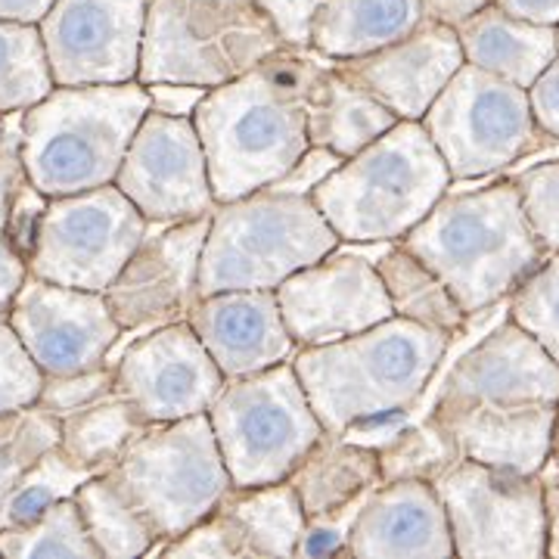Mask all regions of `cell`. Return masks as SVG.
Returning a JSON list of instances; mask_svg holds the SVG:
<instances>
[{"mask_svg": "<svg viewBox=\"0 0 559 559\" xmlns=\"http://www.w3.org/2000/svg\"><path fill=\"white\" fill-rule=\"evenodd\" d=\"M326 66L314 50L283 47L240 79L205 91L193 124L218 205L267 190L311 146L308 106Z\"/></svg>", "mask_w": 559, "mask_h": 559, "instance_id": "1", "label": "cell"}, {"mask_svg": "<svg viewBox=\"0 0 559 559\" xmlns=\"http://www.w3.org/2000/svg\"><path fill=\"white\" fill-rule=\"evenodd\" d=\"M401 246L448 283L469 318L510 299L547 259L513 180L448 193Z\"/></svg>", "mask_w": 559, "mask_h": 559, "instance_id": "2", "label": "cell"}, {"mask_svg": "<svg viewBox=\"0 0 559 559\" xmlns=\"http://www.w3.org/2000/svg\"><path fill=\"white\" fill-rule=\"evenodd\" d=\"M451 340L414 320L389 318L340 342L296 348L293 367L326 432L411 411L436 377Z\"/></svg>", "mask_w": 559, "mask_h": 559, "instance_id": "3", "label": "cell"}, {"mask_svg": "<svg viewBox=\"0 0 559 559\" xmlns=\"http://www.w3.org/2000/svg\"><path fill=\"white\" fill-rule=\"evenodd\" d=\"M150 109V91L140 81L57 84L22 112L25 178L50 200L116 183L124 153Z\"/></svg>", "mask_w": 559, "mask_h": 559, "instance_id": "4", "label": "cell"}, {"mask_svg": "<svg viewBox=\"0 0 559 559\" xmlns=\"http://www.w3.org/2000/svg\"><path fill=\"white\" fill-rule=\"evenodd\" d=\"M451 171L423 121H399L311 193L342 242H401L448 193Z\"/></svg>", "mask_w": 559, "mask_h": 559, "instance_id": "5", "label": "cell"}, {"mask_svg": "<svg viewBox=\"0 0 559 559\" xmlns=\"http://www.w3.org/2000/svg\"><path fill=\"white\" fill-rule=\"evenodd\" d=\"M342 240L311 197L255 190L212 212L202 246L200 296L277 289L301 267L336 252Z\"/></svg>", "mask_w": 559, "mask_h": 559, "instance_id": "6", "label": "cell"}, {"mask_svg": "<svg viewBox=\"0 0 559 559\" xmlns=\"http://www.w3.org/2000/svg\"><path fill=\"white\" fill-rule=\"evenodd\" d=\"M283 47L255 0H150L138 81L212 91Z\"/></svg>", "mask_w": 559, "mask_h": 559, "instance_id": "7", "label": "cell"}, {"mask_svg": "<svg viewBox=\"0 0 559 559\" xmlns=\"http://www.w3.org/2000/svg\"><path fill=\"white\" fill-rule=\"evenodd\" d=\"M205 414L234 488L289 479L326 432L293 358L252 377L227 380Z\"/></svg>", "mask_w": 559, "mask_h": 559, "instance_id": "8", "label": "cell"}, {"mask_svg": "<svg viewBox=\"0 0 559 559\" xmlns=\"http://www.w3.org/2000/svg\"><path fill=\"white\" fill-rule=\"evenodd\" d=\"M109 479L165 540L193 528L234 488L209 414L150 426L109 469Z\"/></svg>", "mask_w": 559, "mask_h": 559, "instance_id": "9", "label": "cell"}, {"mask_svg": "<svg viewBox=\"0 0 559 559\" xmlns=\"http://www.w3.org/2000/svg\"><path fill=\"white\" fill-rule=\"evenodd\" d=\"M423 128L439 146L454 180L498 175L544 143L528 91L463 62L439 100L423 116Z\"/></svg>", "mask_w": 559, "mask_h": 559, "instance_id": "10", "label": "cell"}, {"mask_svg": "<svg viewBox=\"0 0 559 559\" xmlns=\"http://www.w3.org/2000/svg\"><path fill=\"white\" fill-rule=\"evenodd\" d=\"M150 221L116 183L53 197L40 215L28 249V274L40 280L106 293L150 234Z\"/></svg>", "mask_w": 559, "mask_h": 559, "instance_id": "11", "label": "cell"}, {"mask_svg": "<svg viewBox=\"0 0 559 559\" xmlns=\"http://www.w3.org/2000/svg\"><path fill=\"white\" fill-rule=\"evenodd\" d=\"M436 488L451 525L454 557H547L540 473H513L463 457L436 481Z\"/></svg>", "mask_w": 559, "mask_h": 559, "instance_id": "12", "label": "cell"}, {"mask_svg": "<svg viewBox=\"0 0 559 559\" xmlns=\"http://www.w3.org/2000/svg\"><path fill=\"white\" fill-rule=\"evenodd\" d=\"M116 187L159 227L212 215L218 200L193 116L150 109L124 153Z\"/></svg>", "mask_w": 559, "mask_h": 559, "instance_id": "13", "label": "cell"}, {"mask_svg": "<svg viewBox=\"0 0 559 559\" xmlns=\"http://www.w3.org/2000/svg\"><path fill=\"white\" fill-rule=\"evenodd\" d=\"M7 320L44 377L103 367L124 336L106 293L60 286L35 274L25 277Z\"/></svg>", "mask_w": 559, "mask_h": 559, "instance_id": "14", "label": "cell"}, {"mask_svg": "<svg viewBox=\"0 0 559 559\" xmlns=\"http://www.w3.org/2000/svg\"><path fill=\"white\" fill-rule=\"evenodd\" d=\"M150 0H57L38 22L60 87L138 81Z\"/></svg>", "mask_w": 559, "mask_h": 559, "instance_id": "15", "label": "cell"}, {"mask_svg": "<svg viewBox=\"0 0 559 559\" xmlns=\"http://www.w3.org/2000/svg\"><path fill=\"white\" fill-rule=\"evenodd\" d=\"M224 382L190 320L153 326L116 364V392L153 426L205 414Z\"/></svg>", "mask_w": 559, "mask_h": 559, "instance_id": "16", "label": "cell"}, {"mask_svg": "<svg viewBox=\"0 0 559 559\" xmlns=\"http://www.w3.org/2000/svg\"><path fill=\"white\" fill-rule=\"evenodd\" d=\"M277 301L296 348L340 342L395 318L377 261L340 249L283 280Z\"/></svg>", "mask_w": 559, "mask_h": 559, "instance_id": "17", "label": "cell"}, {"mask_svg": "<svg viewBox=\"0 0 559 559\" xmlns=\"http://www.w3.org/2000/svg\"><path fill=\"white\" fill-rule=\"evenodd\" d=\"M209 227L212 215H200L162 224L159 234H146V240L106 289L112 318L124 333L187 320L200 299L202 246Z\"/></svg>", "mask_w": 559, "mask_h": 559, "instance_id": "18", "label": "cell"}, {"mask_svg": "<svg viewBox=\"0 0 559 559\" xmlns=\"http://www.w3.org/2000/svg\"><path fill=\"white\" fill-rule=\"evenodd\" d=\"M463 62L466 57L460 47L457 28L426 16L414 32H407L395 44L333 66L345 79L373 94L401 121H423Z\"/></svg>", "mask_w": 559, "mask_h": 559, "instance_id": "19", "label": "cell"}, {"mask_svg": "<svg viewBox=\"0 0 559 559\" xmlns=\"http://www.w3.org/2000/svg\"><path fill=\"white\" fill-rule=\"evenodd\" d=\"M559 404V364L516 320H503L451 367L432 407Z\"/></svg>", "mask_w": 559, "mask_h": 559, "instance_id": "20", "label": "cell"}, {"mask_svg": "<svg viewBox=\"0 0 559 559\" xmlns=\"http://www.w3.org/2000/svg\"><path fill=\"white\" fill-rule=\"evenodd\" d=\"M187 320L227 380L252 377L296 355V342L280 314L277 289L200 296Z\"/></svg>", "mask_w": 559, "mask_h": 559, "instance_id": "21", "label": "cell"}, {"mask_svg": "<svg viewBox=\"0 0 559 559\" xmlns=\"http://www.w3.org/2000/svg\"><path fill=\"white\" fill-rule=\"evenodd\" d=\"M345 557L360 559H448L454 538L436 481H382L360 503L348 532Z\"/></svg>", "mask_w": 559, "mask_h": 559, "instance_id": "22", "label": "cell"}, {"mask_svg": "<svg viewBox=\"0 0 559 559\" xmlns=\"http://www.w3.org/2000/svg\"><path fill=\"white\" fill-rule=\"evenodd\" d=\"M557 407L550 401L460 404L432 407V417L454 436L460 457L513 473H540L554 457Z\"/></svg>", "mask_w": 559, "mask_h": 559, "instance_id": "23", "label": "cell"}, {"mask_svg": "<svg viewBox=\"0 0 559 559\" xmlns=\"http://www.w3.org/2000/svg\"><path fill=\"white\" fill-rule=\"evenodd\" d=\"M466 62L479 66L498 79L532 87L540 72L559 57L557 25H540L500 10L498 3L481 7L457 25Z\"/></svg>", "mask_w": 559, "mask_h": 559, "instance_id": "24", "label": "cell"}, {"mask_svg": "<svg viewBox=\"0 0 559 559\" xmlns=\"http://www.w3.org/2000/svg\"><path fill=\"white\" fill-rule=\"evenodd\" d=\"M308 520L340 513L367 500L382 485L380 451L370 444L323 432L289 476Z\"/></svg>", "mask_w": 559, "mask_h": 559, "instance_id": "25", "label": "cell"}, {"mask_svg": "<svg viewBox=\"0 0 559 559\" xmlns=\"http://www.w3.org/2000/svg\"><path fill=\"white\" fill-rule=\"evenodd\" d=\"M426 20L419 0H323L311 28V50L342 62L389 47Z\"/></svg>", "mask_w": 559, "mask_h": 559, "instance_id": "26", "label": "cell"}, {"mask_svg": "<svg viewBox=\"0 0 559 559\" xmlns=\"http://www.w3.org/2000/svg\"><path fill=\"white\" fill-rule=\"evenodd\" d=\"M399 121L392 109L345 79L333 62L320 72L308 106V138L314 146H326L342 159H352L373 140L389 134Z\"/></svg>", "mask_w": 559, "mask_h": 559, "instance_id": "27", "label": "cell"}, {"mask_svg": "<svg viewBox=\"0 0 559 559\" xmlns=\"http://www.w3.org/2000/svg\"><path fill=\"white\" fill-rule=\"evenodd\" d=\"M377 271L385 283L392 311L399 318L414 320L426 330H436L451 342L463 336L469 314L454 299L448 283L429 264H423L414 252H407L401 242H395L389 252H382L377 259Z\"/></svg>", "mask_w": 559, "mask_h": 559, "instance_id": "28", "label": "cell"}, {"mask_svg": "<svg viewBox=\"0 0 559 559\" xmlns=\"http://www.w3.org/2000/svg\"><path fill=\"white\" fill-rule=\"evenodd\" d=\"M218 507L237 520L252 557H299V540L308 516L289 479L230 488Z\"/></svg>", "mask_w": 559, "mask_h": 559, "instance_id": "29", "label": "cell"}, {"mask_svg": "<svg viewBox=\"0 0 559 559\" xmlns=\"http://www.w3.org/2000/svg\"><path fill=\"white\" fill-rule=\"evenodd\" d=\"M153 423L119 392L60 419V448L91 473H109Z\"/></svg>", "mask_w": 559, "mask_h": 559, "instance_id": "30", "label": "cell"}, {"mask_svg": "<svg viewBox=\"0 0 559 559\" xmlns=\"http://www.w3.org/2000/svg\"><path fill=\"white\" fill-rule=\"evenodd\" d=\"M75 503L103 559H138L159 550V538L153 535L150 522L121 495L109 473L84 481L75 491Z\"/></svg>", "mask_w": 559, "mask_h": 559, "instance_id": "31", "label": "cell"}, {"mask_svg": "<svg viewBox=\"0 0 559 559\" xmlns=\"http://www.w3.org/2000/svg\"><path fill=\"white\" fill-rule=\"evenodd\" d=\"M57 87L35 22L0 20V112L22 116Z\"/></svg>", "mask_w": 559, "mask_h": 559, "instance_id": "32", "label": "cell"}, {"mask_svg": "<svg viewBox=\"0 0 559 559\" xmlns=\"http://www.w3.org/2000/svg\"><path fill=\"white\" fill-rule=\"evenodd\" d=\"M3 559H103L75 498H66L44 510L38 520L0 528Z\"/></svg>", "mask_w": 559, "mask_h": 559, "instance_id": "33", "label": "cell"}, {"mask_svg": "<svg viewBox=\"0 0 559 559\" xmlns=\"http://www.w3.org/2000/svg\"><path fill=\"white\" fill-rule=\"evenodd\" d=\"M377 451H380L382 481H439L457 460H463L454 436L432 414L417 426L404 423Z\"/></svg>", "mask_w": 559, "mask_h": 559, "instance_id": "34", "label": "cell"}, {"mask_svg": "<svg viewBox=\"0 0 559 559\" xmlns=\"http://www.w3.org/2000/svg\"><path fill=\"white\" fill-rule=\"evenodd\" d=\"M97 473L84 469L81 463L69 457L60 444L50 448L44 457L25 473L20 485L7 495V500L0 503V528L10 525H25V522L38 520L44 510H50L53 503H60L66 498H75L81 485L87 479H94Z\"/></svg>", "mask_w": 559, "mask_h": 559, "instance_id": "35", "label": "cell"}, {"mask_svg": "<svg viewBox=\"0 0 559 559\" xmlns=\"http://www.w3.org/2000/svg\"><path fill=\"white\" fill-rule=\"evenodd\" d=\"M60 444V417L44 407H22L0 417V503L50 448Z\"/></svg>", "mask_w": 559, "mask_h": 559, "instance_id": "36", "label": "cell"}, {"mask_svg": "<svg viewBox=\"0 0 559 559\" xmlns=\"http://www.w3.org/2000/svg\"><path fill=\"white\" fill-rule=\"evenodd\" d=\"M510 320L532 333L559 364V252L540 261L538 271L510 296Z\"/></svg>", "mask_w": 559, "mask_h": 559, "instance_id": "37", "label": "cell"}, {"mask_svg": "<svg viewBox=\"0 0 559 559\" xmlns=\"http://www.w3.org/2000/svg\"><path fill=\"white\" fill-rule=\"evenodd\" d=\"M162 557L171 559H237L252 557L246 535L227 510H215L205 520L187 528L178 538L165 540L159 547Z\"/></svg>", "mask_w": 559, "mask_h": 559, "instance_id": "38", "label": "cell"}, {"mask_svg": "<svg viewBox=\"0 0 559 559\" xmlns=\"http://www.w3.org/2000/svg\"><path fill=\"white\" fill-rule=\"evenodd\" d=\"M513 183L520 190L525 218L532 224L540 249L547 255L559 252V162L525 168Z\"/></svg>", "mask_w": 559, "mask_h": 559, "instance_id": "39", "label": "cell"}, {"mask_svg": "<svg viewBox=\"0 0 559 559\" xmlns=\"http://www.w3.org/2000/svg\"><path fill=\"white\" fill-rule=\"evenodd\" d=\"M44 389V373L25 352V345L10 326V320H0V417L35 407Z\"/></svg>", "mask_w": 559, "mask_h": 559, "instance_id": "40", "label": "cell"}, {"mask_svg": "<svg viewBox=\"0 0 559 559\" xmlns=\"http://www.w3.org/2000/svg\"><path fill=\"white\" fill-rule=\"evenodd\" d=\"M116 392V367L103 364L84 373H66V377H44L38 407H44L53 417H69L81 407L94 404Z\"/></svg>", "mask_w": 559, "mask_h": 559, "instance_id": "41", "label": "cell"}, {"mask_svg": "<svg viewBox=\"0 0 559 559\" xmlns=\"http://www.w3.org/2000/svg\"><path fill=\"white\" fill-rule=\"evenodd\" d=\"M286 47L311 50V28L323 0H255Z\"/></svg>", "mask_w": 559, "mask_h": 559, "instance_id": "42", "label": "cell"}, {"mask_svg": "<svg viewBox=\"0 0 559 559\" xmlns=\"http://www.w3.org/2000/svg\"><path fill=\"white\" fill-rule=\"evenodd\" d=\"M342 156H336L333 150H326V146H308L305 153L299 156V162L277 180V183H271L267 190H277V193H293V197H311L314 190H318L323 180L330 178L336 168L342 165Z\"/></svg>", "mask_w": 559, "mask_h": 559, "instance_id": "43", "label": "cell"}, {"mask_svg": "<svg viewBox=\"0 0 559 559\" xmlns=\"http://www.w3.org/2000/svg\"><path fill=\"white\" fill-rule=\"evenodd\" d=\"M364 503V500H360ZM360 503H352L340 513H330V516H318V520H308L305 525V535L299 540V557H330V554H345L348 547V532H352V522L358 516Z\"/></svg>", "mask_w": 559, "mask_h": 559, "instance_id": "44", "label": "cell"}, {"mask_svg": "<svg viewBox=\"0 0 559 559\" xmlns=\"http://www.w3.org/2000/svg\"><path fill=\"white\" fill-rule=\"evenodd\" d=\"M47 202H50V197H44L38 187L25 178V183L20 187V193H16V202H13L10 227H7V237L13 240V246L20 249L25 259H28V249H32V242H35L40 215H44Z\"/></svg>", "mask_w": 559, "mask_h": 559, "instance_id": "45", "label": "cell"}, {"mask_svg": "<svg viewBox=\"0 0 559 559\" xmlns=\"http://www.w3.org/2000/svg\"><path fill=\"white\" fill-rule=\"evenodd\" d=\"M528 100L540 131L550 140H559V57L528 87Z\"/></svg>", "mask_w": 559, "mask_h": 559, "instance_id": "46", "label": "cell"}, {"mask_svg": "<svg viewBox=\"0 0 559 559\" xmlns=\"http://www.w3.org/2000/svg\"><path fill=\"white\" fill-rule=\"evenodd\" d=\"M22 183H25V165L20 153V134L16 138L7 134V146L0 150V234H7L10 227L13 202Z\"/></svg>", "mask_w": 559, "mask_h": 559, "instance_id": "47", "label": "cell"}, {"mask_svg": "<svg viewBox=\"0 0 559 559\" xmlns=\"http://www.w3.org/2000/svg\"><path fill=\"white\" fill-rule=\"evenodd\" d=\"M25 277H28L25 255L13 246L7 234H0V320L10 318V308L20 296Z\"/></svg>", "mask_w": 559, "mask_h": 559, "instance_id": "48", "label": "cell"}, {"mask_svg": "<svg viewBox=\"0 0 559 559\" xmlns=\"http://www.w3.org/2000/svg\"><path fill=\"white\" fill-rule=\"evenodd\" d=\"M150 91V103L156 112H165V116H193V109L200 106V100L205 97V87H193V84H146Z\"/></svg>", "mask_w": 559, "mask_h": 559, "instance_id": "49", "label": "cell"}, {"mask_svg": "<svg viewBox=\"0 0 559 559\" xmlns=\"http://www.w3.org/2000/svg\"><path fill=\"white\" fill-rule=\"evenodd\" d=\"M544 481V516H547V557L559 559V463H550L540 469Z\"/></svg>", "mask_w": 559, "mask_h": 559, "instance_id": "50", "label": "cell"}, {"mask_svg": "<svg viewBox=\"0 0 559 559\" xmlns=\"http://www.w3.org/2000/svg\"><path fill=\"white\" fill-rule=\"evenodd\" d=\"M419 3H423L429 20L448 22V25L457 28L460 22H466L473 13H479L481 7H488L495 0H419Z\"/></svg>", "mask_w": 559, "mask_h": 559, "instance_id": "51", "label": "cell"}, {"mask_svg": "<svg viewBox=\"0 0 559 559\" xmlns=\"http://www.w3.org/2000/svg\"><path fill=\"white\" fill-rule=\"evenodd\" d=\"M500 10L520 16V20L540 22V25H557L559 0H495Z\"/></svg>", "mask_w": 559, "mask_h": 559, "instance_id": "52", "label": "cell"}, {"mask_svg": "<svg viewBox=\"0 0 559 559\" xmlns=\"http://www.w3.org/2000/svg\"><path fill=\"white\" fill-rule=\"evenodd\" d=\"M57 0H0V20L35 22L38 25Z\"/></svg>", "mask_w": 559, "mask_h": 559, "instance_id": "53", "label": "cell"}, {"mask_svg": "<svg viewBox=\"0 0 559 559\" xmlns=\"http://www.w3.org/2000/svg\"><path fill=\"white\" fill-rule=\"evenodd\" d=\"M7 119H10V116H3V112H0V150L7 146Z\"/></svg>", "mask_w": 559, "mask_h": 559, "instance_id": "54", "label": "cell"}, {"mask_svg": "<svg viewBox=\"0 0 559 559\" xmlns=\"http://www.w3.org/2000/svg\"><path fill=\"white\" fill-rule=\"evenodd\" d=\"M554 460L559 463V407H557V432H554Z\"/></svg>", "mask_w": 559, "mask_h": 559, "instance_id": "55", "label": "cell"}, {"mask_svg": "<svg viewBox=\"0 0 559 559\" xmlns=\"http://www.w3.org/2000/svg\"><path fill=\"white\" fill-rule=\"evenodd\" d=\"M557 40H559V22H557Z\"/></svg>", "mask_w": 559, "mask_h": 559, "instance_id": "56", "label": "cell"}]
</instances>
